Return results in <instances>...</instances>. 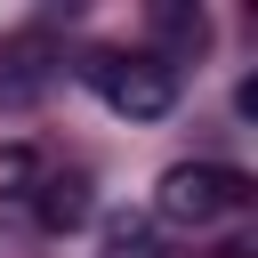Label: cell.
<instances>
[{
  "label": "cell",
  "instance_id": "obj_1",
  "mask_svg": "<svg viewBox=\"0 0 258 258\" xmlns=\"http://www.w3.org/2000/svg\"><path fill=\"white\" fill-rule=\"evenodd\" d=\"M250 202H258L250 169H226V161H177L161 177V218L169 226H210V218L250 210Z\"/></svg>",
  "mask_w": 258,
  "mask_h": 258
},
{
  "label": "cell",
  "instance_id": "obj_2",
  "mask_svg": "<svg viewBox=\"0 0 258 258\" xmlns=\"http://www.w3.org/2000/svg\"><path fill=\"white\" fill-rule=\"evenodd\" d=\"M89 89L113 105V113H129V121H161L169 105H177V73L161 64V56H89Z\"/></svg>",
  "mask_w": 258,
  "mask_h": 258
},
{
  "label": "cell",
  "instance_id": "obj_3",
  "mask_svg": "<svg viewBox=\"0 0 258 258\" xmlns=\"http://www.w3.org/2000/svg\"><path fill=\"white\" fill-rule=\"evenodd\" d=\"M32 218H40L48 234H73V226H89V177H40V194H32Z\"/></svg>",
  "mask_w": 258,
  "mask_h": 258
},
{
  "label": "cell",
  "instance_id": "obj_4",
  "mask_svg": "<svg viewBox=\"0 0 258 258\" xmlns=\"http://www.w3.org/2000/svg\"><path fill=\"white\" fill-rule=\"evenodd\" d=\"M210 258H250V242H218V250H210Z\"/></svg>",
  "mask_w": 258,
  "mask_h": 258
}]
</instances>
